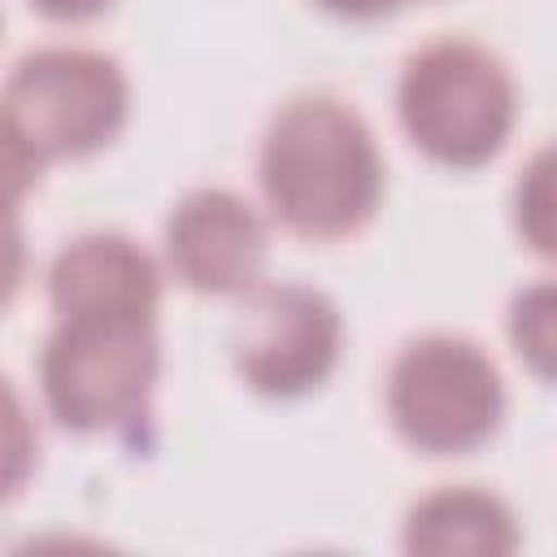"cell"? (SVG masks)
<instances>
[{
	"mask_svg": "<svg viewBox=\"0 0 557 557\" xmlns=\"http://www.w3.org/2000/svg\"><path fill=\"white\" fill-rule=\"evenodd\" d=\"M257 178L274 218L305 239L352 235L383 200V157L366 117L326 91H305L274 109Z\"/></svg>",
	"mask_w": 557,
	"mask_h": 557,
	"instance_id": "obj_1",
	"label": "cell"
},
{
	"mask_svg": "<svg viewBox=\"0 0 557 557\" xmlns=\"http://www.w3.org/2000/svg\"><path fill=\"white\" fill-rule=\"evenodd\" d=\"M326 13H339V17H352V22H370V17H383L392 9H400L405 0H318Z\"/></svg>",
	"mask_w": 557,
	"mask_h": 557,
	"instance_id": "obj_13",
	"label": "cell"
},
{
	"mask_svg": "<svg viewBox=\"0 0 557 557\" xmlns=\"http://www.w3.org/2000/svg\"><path fill=\"white\" fill-rule=\"evenodd\" d=\"M265 222L231 187H196L165 218V261L200 296H248L265 270Z\"/></svg>",
	"mask_w": 557,
	"mask_h": 557,
	"instance_id": "obj_7",
	"label": "cell"
},
{
	"mask_svg": "<svg viewBox=\"0 0 557 557\" xmlns=\"http://www.w3.org/2000/svg\"><path fill=\"white\" fill-rule=\"evenodd\" d=\"M161 374L152 322L57 318L39 352V392L48 413L74 435L122 431L148 413Z\"/></svg>",
	"mask_w": 557,
	"mask_h": 557,
	"instance_id": "obj_5",
	"label": "cell"
},
{
	"mask_svg": "<svg viewBox=\"0 0 557 557\" xmlns=\"http://www.w3.org/2000/svg\"><path fill=\"white\" fill-rule=\"evenodd\" d=\"M48 300L57 318L152 322L161 305V270L131 235L91 231L52 257Z\"/></svg>",
	"mask_w": 557,
	"mask_h": 557,
	"instance_id": "obj_8",
	"label": "cell"
},
{
	"mask_svg": "<svg viewBox=\"0 0 557 557\" xmlns=\"http://www.w3.org/2000/svg\"><path fill=\"white\" fill-rule=\"evenodd\" d=\"M131 113V83L109 52L35 48L17 57L4 83V161L13 200L48 161L91 157L113 144Z\"/></svg>",
	"mask_w": 557,
	"mask_h": 557,
	"instance_id": "obj_2",
	"label": "cell"
},
{
	"mask_svg": "<svg viewBox=\"0 0 557 557\" xmlns=\"http://www.w3.org/2000/svg\"><path fill=\"white\" fill-rule=\"evenodd\" d=\"M339 344L344 322L326 292L305 283H257L239 318L235 370L252 392L292 400L331 379Z\"/></svg>",
	"mask_w": 557,
	"mask_h": 557,
	"instance_id": "obj_6",
	"label": "cell"
},
{
	"mask_svg": "<svg viewBox=\"0 0 557 557\" xmlns=\"http://www.w3.org/2000/svg\"><path fill=\"white\" fill-rule=\"evenodd\" d=\"M400 540L426 557H505L518 548V522L500 496L457 483L426 492L405 513Z\"/></svg>",
	"mask_w": 557,
	"mask_h": 557,
	"instance_id": "obj_9",
	"label": "cell"
},
{
	"mask_svg": "<svg viewBox=\"0 0 557 557\" xmlns=\"http://www.w3.org/2000/svg\"><path fill=\"white\" fill-rule=\"evenodd\" d=\"M30 4L52 22H87V17H100L113 0H30Z\"/></svg>",
	"mask_w": 557,
	"mask_h": 557,
	"instance_id": "obj_12",
	"label": "cell"
},
{
	"mask_svg": "<svg viewBox=\"0 0 557 557\" xmlns=\"http://www.w3.org/2000/svg\"><path fill=\"white\" fill-rule=\"evenodd\" d=\"M396 113L418 152L453 170H474L505 148L518 91L496 52L448 35L409 52L396 83Z\"/></svg>",
	"mask_w": 557,
	"mask_h": 557,
	"instance_id": "obj_3",
	"label": "cell"
},
{
	"mask_svg": "<svg viewBox=\"0 0 557 557\" xmlns=\"http://www.w3.org/2000/svg\"><path fill=\"white\" fill-rule=\"evenodd\" d=\"M505 326L518 361L531 374L557 383V278H540L513 292Z\"/></svg>",
	"mask_w": 557,
	"mask_h": 557,
	"instance_id": "obj_10",
	"label": "cell"
},
{
	"mask_svg": "<svg viewBox=\"0 0 557 557\" xmlns=\"http://www.w3.org/2000/svg\"><path fill=\"white\" fill-rule=\"evenodd\" d=\"M513 231L535 257L557 261V139L531 152L513 183Z\"/></svg>",
	"mask_w": 557,
	"mask_h": 557,
	"instance_id": "obj_11",
	"label": "cell"
},
{
	"mask_svg": "<svg viewBox=\"0 0 557 557\" xmlns=\"http://www.w3.org/2000/svg\"><path fill=\"white\" fill-rule=\"evenodd\" d=\"M387 418L426 457H466L505 422V379L466 335H418L387 370Z\"/></svg>",
	"mask_w": 557,
	"mask_h": 557,
	"instance_id": "obj_4",
	"label": "cell"
}]
</instances>
